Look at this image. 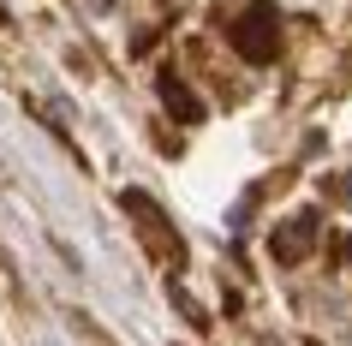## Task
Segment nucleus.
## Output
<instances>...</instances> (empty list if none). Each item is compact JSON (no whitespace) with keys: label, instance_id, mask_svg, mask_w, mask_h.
I'll list each match as a JSON object with an SVG mask.
<instances>
[{"label":"nucleus","instance_id":"nucleus-5","mask_svg":"<svg viewBox=\"0 0 352 346\" xmlns=\"http://www.w3.org/2000/svg\"><path fill=\"white\" fill-rule=\"evenodd\" d=\"M322 197H334V203L352 209V173H329V180H322Z\"/></svg>","mask_w":352,"mask_h":346},{"label":"nucleus","instance_id":"nucleus-2","mask_svg":"<svg viewBox=\"0 0 352 346\" xmlns=\"http://www.w3.org/2000/svg\"><path fill=\"white\" fill-rule=\"evenodd\" d=\"M227 36H233V48H239L251 66H269V60L280 54V19H275V6H263V0H257L245 19H233Z\"/></svg>","mask_w":352,"mask_h":346},{"label":"nucleus","instance_id":"nucleus-1","mask_svg":"<svg viewBox=\"0 0 352 346\" xmlns=\"http://www.w3.org/2000/svg\"><path fill=\"white\" fill-rule=\"evenodd\" d=\"M120 209L138 221V239H144V251L155 257V263H173V269H179L186 245H179V233H173V221L155 209V197H149V191H120Z\"/></svg>","mask_w":352,"mask_h":346},{"label":"nucleus","instance_id":"nucleus-6","mask_svg":"<svg viewBox=\"0 0 352 346\" xmlns=\"http://www.w3.org/2000/svg\"><path fill=\"white\" fill-rule=\"evenodd\" d=\"M346 257H352V239H346Z\"/></svg>","mask_w":352,"mask_h":346},{"label":"nucleus","instance_id":"nucleus-3","mask_svg":"<svg viewBox=\"0 0 352 346\" xmlns=\"http://www.w3.org/2000/svg\"><path fill=\"white\" fill-rule=\"evenodd\" d=\"M316 245V209H305V215L280 221L275 233H269V251H275V263H298V257Z\"/></svg>","mask_w":352,"mask_h":346},{"label":"nucleus","instance_id":"nucleus-4","mask_svg":"<svg viewBox=\"0 0 352 346\" xmlns=\"http://www.w3.org/2000/svg\"><path fill=\"white\" fill-rule=\"evenodd\" d=\"M162 102H167V113H173V120H186V126H197V120H204V102L186 90V78L173 72V66L162 72Z\"/></svg>","mask_w":352,"mask_h":346}]
</instances>
